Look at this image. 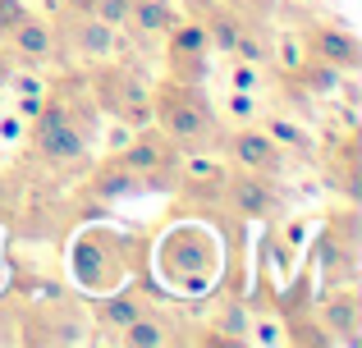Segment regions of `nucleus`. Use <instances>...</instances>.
<instances>
[{"mask_svg":"<svg viewBox=\"0 0 362 348\" xmlns=\"http://www.w3.org/2000/svg\"><path fill=\"white\" fill-rule=\"evenodd\" d=\"M151 124H156L175 147L206 152L211 138H216V106L206 101L202 83L165 78L160 88H151Z\"/></svg>","mask_w":362,"mask_h":348,"instance_id":"obj_1","label":"nucleus"},{"mask_svg":"<svg viewBox=\"0 0 362 348\" xmlns=\"http://www.w3.org/2000/svg\"><path fill=\"white\" fill-rule=\"evenodd\" d=\"M92 101L124 128H147L151 124V88L129 69V64H106L92 73Z\"/></svg>","mask_w":362,"mask_h":348,"instance_id":"obj_2","label":"nucleus"},{"mask_svg":"<svg viewBox=\"0 0 362 348\" xmlns=\"http://www.w3.org/2000/svg\"><path fill=\"white\" fill-rule=\"evenodd\" d=\"M28 124H33L28 128L33 152L42 156V161H51V165H69V161H78V156L88 152V133L74 124V115L60 106V101H46Z\"/></svg>","mask_w":362,"mask_h":348,"instance_id":"obj_3","label":"nucleus"},{"mask_svg":"<svg viewBox=\"0 0 362 348\" xmlns=\"http://www.w3.org/2000/svg\"><path fill=\"white\" fill-rule=\"evenodd\" d=\"M119 165L129 174H138V179H156V174H170V170H179V147L170 143L160 128H133L129 133V143L119 147Z\"/></svg>","mask_w":362,"mask_h":348,"instance_id":"obj_4","label":"nucleus"},{"mask_svg":"<svg viewBox=\"0 0 362 348\" xmlns=\"http://www.w3.org/2000/svg\"><path fill=\"white\" fill-rule=\"evenodd\" d=\"M225 156L234 161V170H252V174H275L280 170V147L266 138V128H234L230 138H225Z\"/></svg>","mask_w":362,"mask_h":348,"instance_id":"obj_5","label":"nucleus"},{"mask_svg":"<svg viewBox=\"0 0 362 348\" xmlns=\"http://www.w3.org/2000/svg\"><path fill=\"white\" fill-rule=\"evenodd\" d=\"M225 197H230L234 215H247V220H266V215H275V206H280V197L266 184V174H252V170H230Z\"/></svg>","mask_w":362,"mask_h":348,"instance_id":"obj_6","label":"nucleus"},{"mask_svg":"<svg viewBox=\"0 0 362 348\" xmlns=\"http://www.w3.org/2000/svg\"><path fill=\"white\" fill-rule=\"evenodd\" d=\"M317 316H321V335L339 344H358V330H362V303L354 289H330L326 298L317 303Z\"/></svg>","mask_w":362,"mask_h":348,"instance_id":"obj_7","label":"nucleus"},{"mask_svg":"<svg viewBox=\"0 0 362 348\" xmlns=\"http://www.w3.org/2000/svg\"><path fill=\"white\" fill-rule=\"evenodd\" d=\"M303 46H308L312 60L330 64V69H339V73H344V69H358V64H362L358 37L344 32V28H335V23H317L308 37H303Z\"/></svg>","mask_w":362,"mask_h":348,"instance_id":"obj_8","label":"nucleus"},{"mask_svg":"<svg viewBox=\"0 0 362 348\" xmlns=\"http://www.w3.org/2000/svg\"><path fill=\"white\" fill-rule=\"evenodd\" d=\"M64 37L88 60H110V51H115V28L97 14H64Z\"/></svg>","mask_w":362,"mask_h":348,"instance_id":"obj_9","label":"nucleus"},{"mask_svg":"<svg viewBox=\"0 0 362 348\" xmlns=\"http://www.w3.org/2000/svg\"><path fill=\"white\" fill-rule=\"evenodd\" d=\"M5 42H9V55H18V60H28V64H42V60L55 55V28L46 23V18L23 14V23H18Z\"/></svg>","mask_w":362,"mask_h":348,"instance_id":"obj_10","label":"nucleus"},{"mask_svg":"<svg viewBox=\"0 0 362 348\" xmlns=\"http://www.w3.org/2000/svg\"><path fill=\"white\" fill-rule=\"evenodd\" d=\"M211 51V42H206V28L202 18H175L165 32V60H197V55Z\"/></svg>","mask_w":362,"mask_h":348,"instance_id":"obj_11","label":"nucleus"},{"mask_svg":"<svg viewBox=\"0 0 362 348\" xmlns=\"http://www.w3.org/2000/svg\"><path fill=\"white\" fill-rule=\"evenodd\" d=\"M147 312V303L142 298H133V294H106L97 307H92V316H97V325L106 335H119L129 321H138V316Z\"/></svg>","mask_w":362,"mask_h":348,"instance_id":"obj_12","label":"nucleus"},{"mask_svg":"<svg viewBox=\"0 0 362 348\" xmlns=\"http://www.w3.org/2000/svg\"><path fill=\"white\" fill-rule=\"evenodd\" d=\"M124 23H133L142 37H165L170 23H175V9H170V0H129Z\"/></svg>","mask_w":362,"mask_h":348,"instance_id":"obj_13","label":"nucleus"},{"mask_svg":"<svg viewBox=\"0 0 362 348\" xmlns=\"http://www.w3.org/2000/svg\"><path fill=\"white\" fill-rule=\"evenodd\" d=\"M293 83H298L308 97H330V92L339 88V69H330V64H321V60H303L298 69H293Z\"/></svg>","mask_w":362,"mask_h":348,"instance_id":"obj_14","label":"nucleus"},{"mask_svg":"<svg viewBox=\"0 0 362 348\" xmlns=\"http://www.w3.org/2000/svg\"><path fill=\"white\" fill-rule=\"evenodd\" d=\"M262 128H266V138H271V143L280 147V152H284V147H289V152H303V156L312 152V133H308L303 124H293L289 115H271Z\"/></svg>","mask_w":362,"mask_h":348,"instance_id":"obj_15","label":"nucleus"},{"mask_svg":"<svg viewBox=\"0 0 362 348\" xmlns=\"http://www.w3.org/2000/svg\"><path fill=\"white\" fill-rule=\"evenodd\" d=\"M179 170H184L188 184H197V188H216V193H221L225 179H230V170H225L216 156H179Z\"/></svg>","mask_w":362,"mask_h":348,"instance_id":"obj_16","label":"nucleus"},{"mask_svg":"<svg viewBox=\"0 0 362 348\" xmlns=\"http://www.w3.org/2000/svg\"><path fill=\"white\" fill-rule=\"evenodd\" d=\"M115 340H119L124 348H160V344L170 340V335H165V325H160L151 312H142L138 321H129V325H124Z\"/></svg>","mask_w":362,"mask_h":348,"instance_id":"obj_17","label":"nucleus"},{"mask_svg":"<svg viewBox=\"0 0 362 348\" xmlns=\"http://www.w3.org/2000/svg\"><path fill=\"white\" fill-rule=\"evenodd\" d=\"M202 28H206V42L216 46V51H225V55H234V42H239V32H243V23L230 14V9H211V14L202 18Z\"/></svg>","mask_w":362,"mask_h":348,"instance_id":"obj_18","label":"nucleus"},{"mask_svg":"<svg viewBox=\"0 0 362 348\" xmlns=\"http://www.w3.org/2000/svg\"><path fill=\"white\" fill-rule=\"evenodd\" d=\"M133 179H138V174H129L115 161V165H106V170L97 174V184H92V188H97V197H119V193H133Z\"/></svg>","mask_w":362,"mask_h":348,"instance_id":"obj_19","label":"nucleus"},{"mask_svg":"<svg viewBox=\"0 0 362 348\" xmlns=\"http://www.w3.org/2000/svg\"><path fill=\"white\" fill-rule=\"evenodd\" d=\"M234 55H239L243 64H262V60H266V42H262L257 32H247V28H243L239 42H234Z\"/></svg>","mask_w":362,"mask_h":348,"instance_id":"obj_20","label":"nucleus"},{"mask_svg":"<svg viewBox=\"0 0 362 348\" xmlns=\"http://www.w3.org/2000/svg\"><path fill=\"white\" fill-rule=\"evenodd\" d=\"M225 110H230L234 119H243V124H252V115H257V101H252V92H239V88H234L230 97H225Z\"/></svg>","mask_w":362,"mask_h":348,"instance_id":"obj_21","label":"nucleus"},{"mask_svg":"<svg viewBox=\"0 0 362 348\" xmlns=\"http://www.w3.org/2000/svg\"><path fill=\"white\" fill-rule=\"evenodd\" d=\"M23 14H28L23 0H0V42H5V37L14 32L18 23H23Z\"/></svg>","mask_w":362,"mask_h":348,"instance_id":"obj_22","label":"nucleus"},{"mask_svg":"<svg viewBox=\"0 0 362 348\" xmlns=\"http://www.w3.org/2000/svg\"><path fill=\"white\" fill-rule=\"evenodd\" d=\"M230 83L239 92H257V83H262V73H257V64H239V69L230 73Z\"/></svg>","mask_w":362,"mask_h":348,"instance_id":"obj_23","label":"nucleus"},{"mask_svg":"<svg viewBox=\"0 0 362 348\" xmlns=\"http://www.w3.org/2000/svg\"><path fill=\"white\" fill-rule=\"evenodd\" d=\"M23 124H28V119H23V115H9V119H0V138H9V143H18V138H23V133H28V128H23Z\"/></svg>","mask_w":362,"mask_h":348,"instance_id":"obj_24","label":"nucleus"},{"mask_svg":"<svg viewBox=\"0 0 362 348\" xmlns=\"http://www.w3.org/2000/svg\"><path fill=\"white\" fill-rule=\"evenodd\" d=\"M97 5H101V0H69L64 14H97Z\"/></svg>","mask_w":362,"mask_h":348,"instance_id":"obj_25","label":"nucleus"},{"mask_svg":"<svg viewBox=\"0 0 362 348\" xmlns=\"http://www.w3.org/2000/svg\"><path fill=\"white\" fill-rule=\"evenodd\" d=\"M9 64H14V55H9V46L0 42V88L9 83Z\"/></svg>","mask_w":362,"mask_h":348,"instance_id":"obj_26","label":"nucleus"}]
</instances>
